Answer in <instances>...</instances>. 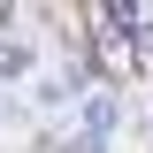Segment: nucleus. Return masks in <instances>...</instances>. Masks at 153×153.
I'll return each mask as SVG.
<instances>
[{
	"label": "nucleus",
	"mask_w": 153,
	"mask_h": 153,
	"mask_svg": "<svg viewBox=\"0 0 153 153\" xmlns=\"http://www.w3.org/2000/svg\"><path fill=\"white\" fill-rule=\"evenodd\" d=\"M146 130H153V115H146Z\"/></svg>",
	"instance_id": "f257e3e1"
}]
</instances>
